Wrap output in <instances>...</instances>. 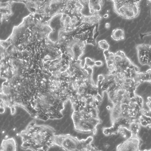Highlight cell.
I'll list each match as a JSON object with an SVG mask.
<instances>
[{
  "label": "cell",
  "mask_w": 151,
  "mask_h": 151,
  "mask_svg": "<svg viewBox=\"0 0 151 151\" xmlns=\"http://www.w3.org/2000/svg\"><path fill=\"white\" fill-rule=\"evenodd\" d=\"M106 41L109 42L111 40H112V38H111V36H110L109 35L106 38Z\"/></svg>",
  "instance_id": "cell-24"
},
{
  "label": "cell",
  "mask_w": 151,
  "mask_h": 151,
  "mask_svg": "<svg viewBox=\"0 0 151 151\" xmlns=\"http://www.w3.org/2000/svg\"><path fill=\"white\" fill-rule=\"evenodd\" d=\"M110 23L109 22H106L105 24V28L107 29L109 28L110 27Z\"/></svg>",
  "instance_id": "cell-23"
},
{
  "label": "cell",
  "mask_w": 151,
  "mask_h": 151,
  "mask_svg": "<svg viewBox=\"0 0 151 151\" xmlns=\"http://www.w3.org/2000/svg\"><path fill=\"white\" fill-rule=\"evenodd\" d=\"M98 114L97 106L82 107L73 111L71 118L75 130L83 133L92 132L96 134L97 126L102 122Z\"/></svg>",
  "instance_id": "cell-3"
},
{
  "label": "cell",
  "mask_w": 151,
  "mask_h": 151,
  "mask_svg": "<svg viewBox=\"0 0 151 151\" xmlns=\"http://www.w3.org/2000/svg\"><path fill=\"white\" fill-rule=\"evenodd\" d=\"M119 133L124 138H127L131 135L130 131L129 129L125 127H120L117 130V133Z\"/></svg>",
  "instance_id": "cell-16"
},
{
  "label": "cell",
  "mask_w": 151,
  "mask_h": 151,
  "mask_svg": "<svg viewBox=\"0 0 151 151\" xmlns=\"http://www.w3.org/2000/svg\"><path fill=\"white\" fill-rule=\"evenodd\" d=\"M55 132L50 126L38 125L32 121L19 134L22 141L21 148L32 151L48 150L53 147L51 140Z\"/></svg>",
  "instance_id": "cell-2"
},
{
  "label": "cell",
  "mask_w": 151,
  "mask_h": 151,
  "mask_svg": "<svg viewBox=\"0 0 151 151\" xmlns=\"http://www.w3.org/2000/svg\"><path fill=\"white\" fill-rule=\"evenodd\" d=\"M148 1L150 2H151V0H148Z\"/></svg>",
  "instance_id": "cell-28"
},
{
  "label": "cell",
  "mask_w": 151,
  "mask_h": 151,
  "mask_svg": "<svg viewBox=\"0 0 151 151\" xmlns=\"http://www.w3.org/2000/svg\"><path fill=\"white\" fill-rule=\"evenodd\" d=\"M64 0H45L37 14L43 17L54 18L62 14L64 10Z\"/></svg>",
  "instance_id": "cell-6"
},
{
  "label": "cell",
  "mask_w": 151,
  "mask_h": 151,
  "mask_svg": "<svg viewBox=\"0 0 151 151\" xmlns=\"http://www.w3.org/2000/svg\"><path fill=\"white\" fill-rule=\"evenodd\" d=\"M115 40H111L109 42V43L110 45H113L115 43Z\"/></svg>",
  "instance_id": "cell-26"
},
{
  "label": "cell",
  "mask_w": 151,
  "mask_h": 151,
  "mask_svg": "<svg viewBox=\"0 0 151 151\" xmlns=\"http://www.w3.org/2000/svg\"><path fill=\"white\" fill-rule=\"evenodd\" d=\"M82 2L85 4H87L88 3L87 0H82Z\"/></svg>",
  "instance_id": "cell-27"
},
{
  "label": "cell",
  "mask_w": 151,
  "mask_h": 151,
  "mask_svg": "<svg viewBox=\"0 0 151 151\" xmlns=\"http://www.w3.org/2000/svg\"><path fill=\"white\" fill-rule=\"evenodd\" d=\"M103 65V62L101 60H96L95 61V66L98 67H101Z\"/></svg>",
  "instance_id": "cell-20"
},
{
  "label": "cell",
  "mask_w": 151,
  "mask_h": 151,
  "mask_svg": "<svg viewBox=\"0 0 151 151\" xmlns=\"http://www.w3.org/2000/svg\"><path fill=\"white\" fill-rule=\"evenodd\" d=\"M108 1H111V0H107Z\"/></svg>",
  "instance_id": "cell-29"
},
{
  "label": "cell",
  "mask_w": 151,
  "mask_h": 151,
  "mask_svg": "<svg viewBox=\"0 0 151 151\" xmlns=\"http://www.w3.org/2000/svg\"><path fill=\"white\" fill-rule=\"evenodd\" d=\"M66 103L47 90L37 92L27 112L32 117L44 121L62 117Z\"/></svg>",
  "instance_id": "cell-1"
},
{
  "label": "cell",
  "mask_w": 151,
  "mask_h": 151,
  "mask_svg": "<svg viewBox=\"0 0 151 151\" xmlns=\"http://www.w3.org/2000/svg\"><path fill=\"white\" fill-rule=\"evenodd\" d=\"M140 128V125L137 121L131 122L128 127V128L131 132V135H138Z\"/></svg>",
  "instance_id": "cell-14"
},
{
  "label": "cell",
  "mask_w": 151,
  "mask_h": 151,
  "mask_svg": "<svg viewBox=\"0 0 151 151\" xmlns=\"http://www.w3.org/2000/svg\"><path fill=\"white\" fill-rule=\"evenodd\" d=\"M89 12L91 14L99 12L103 6V0H88Z\"/></svg>",
  "instance_id": "cell-12"
},
{
  "label": "cell",
  "mask_w": 151,
  "mask_h": 151,
  "mask_svg": "<svg viewBox=\"0 0 151 151\" xmlns=\"http://www.w3.org/2000/svg\"><path fill=\"white\" fill-rule=\"evenodd\" d=\"M104 75L102 73L99 74L97 76V81H101L104 79Z\"/></svg>",
  "instance_id": "cell-21"
},
{
  "label": "cell",
  "mask_w": 151,
  "mask_h": 151,
  "mask_svg": "<svg viewBox=\"0 0 151 151\" xmlns=\"http://www.w3.org/2000/svg\"><path fill=\"white\" fill-rule=\"evenodd\" d=\"M93 140L92 136L86 139H79L69 134L54 135L52 139L53 146L58 147L64 150L97 151L98 150L92 144Z\"/></svg>",
  "instance_id": "cell-4"
},
{
  "label": "cell",
  "mask_w": 151,
  "mask_h": 151,
  "mask_svg": "<svg viewBox=\"0 0 151 151\" xmlns=\"http://www.w3.org/2000/svg\"><path fill=\"white\" fill-rule=\"evenodd\" d=\"M107 31L106 29L104 28L100 30L99 33L100 35H102L105 33Z\"/></svg>",
  "instance_id": "cell-22"
},
{
  "label": "cell",
  "mask_w": 151,
  "mask_h": 151,
  "mask_svg": "<svg viewBox=\"0 0 151 151\" xmlns=\"http://www.w3.org/2000/svg\"><path fill=\"white\" fill-rule=\"evenodd\" d=\"M139 122L140 125L143 127L151 126V117L142 114L139 118Z\"/></svg>",
  "instance_id": "cell-15"
},
{
  "label": "cell",
  "mask_w": 151,
  "mask_h": 151,
  "mask_svg": "<svg viewBox=\"0 0 151 151\" xmlns=\"http://www.w3.org/2000/svg\"><path fill=\"white\" fill-rule=\"evenodd\" d=\"M132 77L135 82L140 84L144 82L151 83V69L145 72H136L132 71Z\"/></svg>",
  "instance_id": "cell-10"
},
{
  "label": "cell",
  "mask_w": 151,
  "mask_h": 151,
  "mask_svg": "<svg viewBox=\"0 0 151 151\" xmlns=\"http://www.w3.org/2000/svg\"><path fill=\"white\" fill-rule=\"evenodd\" d=\"M84 59L85 65L87 67L93 68L95 66V59L88 57H86Z\"/></svg>",
  "instance_id": "cell-18"
},
{
  "label": "cell",
  "mask_w": 151,
  "mask_h": 151,
  "mask_svg": "<svg viewBox=\"0 0 151 151\" xmlns=\"http://www.w3.org/2000/svg\"><path fill=\"white\" fill-rule=\"evenodd\" d=\"M124 32L123 29L119 28L114 29L112 32L111 37L113 40L119 41L124 39Z\"/></svg>",
  "instance_id": "cell-13"
},
{
  "label": "cell",
  "mask_w": 151,
  "mask_h": 151,
  "mask_svg": "<svg viewBox=\"0 0 151 151\" xmlns=\"http://www.w3.org/2000/svg\"><path fill=\"white\" fill-rule=\"evenodd\" d=\"M136 48L140 63L151 67V45L139 44L136 46Z\"/></svg>",
  "instance_id": "cell-8"
},
{
  "label": "cell",
  "mask_w": 151,
  "mask_h": 151,
  "mask_svg": "<svg viewBox=\"0 0 151 151\" xmlns=\"http://www.w3.org/2000/svg\"><path fill=\"white\" fill-rule=\"evenodd\" d=\"M17 149V142L14 137L2 140L1 145L0 151H16Z\"/></svg>",
  "instance_id": "cell-11"
},
{
  "label": "cell",
  "mask_w": 151,
  "mask_h": 151,
  "mask_svg": "<svg viewBox=\"0 0 151 151\" xmlns=\"http://www.w3.org/2000/svg\"><path fill=\"white\" fill-rule=\"evenodd\" d=\"M148 101L146 103V104L149 109V111L151 112V97H148L147 98Z\"/></svg>",
  "instance_id": "cell-19"
},
{
  "label": "cell",
  "mask_w": 151,
  "mask_h": 151,
  "mask_svg": "<svg viewBox=\"0 0 151 151\" xmlns=\"http://www.w3.org/2000/svg\"><path fill=\"white\" fill-rule=\"evenodd\" d=\"M141 0H111L114 11L120 17L127 19L137 17L140 12L139 3Z\"/></svg>",
  "instance_id": "cell-5"
},
{
  "label": "cell",
  "mask_w": 151,
  "mask_h": 151,
  "mask_svg": "<svg viewBox=\"0 0 151 151\" xmlns=\"http://www.w3.org/2000/svg\"><path fill=\"white\" fill-rule=\"evenodd\" d=\"M84 6L79 0H64L63 13L70 15H77L81 12Z\"/></svg>",
  "instance_id": "cell-9"
},
{
  "label": "cell",
  "mask_w": 151,
  "mask_h": 151,
  "mask_svg": "<svg viewBox=\"0 0 151 151\" xmlns=\"http://www.w3.org/2000/svg\"><path fill=\"white\" fill-rule=\"evenodd\" d=\"M99 47L103 50H109L110 47V45L106 40L103 39L99 40L98 42Z\"/></svg>",
  "instance_id": "cell-17"
},
{
  "label": "cell",
  "mask_w": 151,
  "mask_h": 151,
  "mask_svg": "<svg viewBox=\"0 0 151 151\" xmlns=\"http://www.w3.org/2000/svg\"><path fill=\"white\" fill-rule=\"evenodd\" d=\"M141 142V139L138 135H131L119 144L116 147V150L118 151H140Z\"/></svg>",
  "instance_id": "cell-7"
},
{
  "label": "cell",
  "mask_w": 151,
  "mask_h": 151,
  "mask_svg": "<svg viewBox=\"0 0 151 151\" xmlns=\"http://www.w3.org/2000/svg\"><path fill=\"white\" fill-rule=\"evenodd\" d=\"M109 17V14L108 13H106L103 15V18L106 19Z\"/></svg>",
  "instance_id": "cell-25"
}]
</instances>
